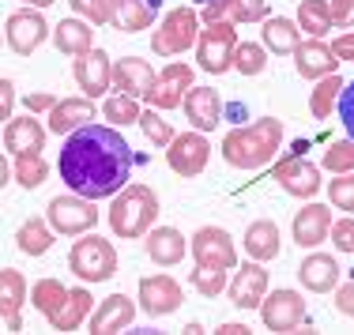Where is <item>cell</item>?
<instances>
[{
	"instance_id": "6da1fadb",
	"label": "cell",
	"mask_w": 354,
	"mask_h": 335,
	"mask_svg": "<svg viewBox=\"0 0 354 335\" xmlns=\"http://www.w3.org/2000/svg\"><path fill=\"white\" fill-rule=\"evenodd\" d=\"M132 173V151L121 132L106 124H83L61 147V178L72 192L87 200H106L121 192Z\"/></svg>"
},
{
	"instance_id": "7a4b0ae2",
	"label": "cell",
	"mask_w": 354,
	"mask_h": 335,
	"mask_svg": "<svg viewBox=\"0 0 354 335\" xmlns=\"http://www.w3.org/2000/svg\"><path fill=\"white\" fill-rule=\"evenodd\" d=\"M283 144V124L275 117H260L249 128H234L223 140V158L234 170H260L264 162H272L275 151Z\"/></svg>"
},
{
	"instance_id": "3957f363",
	"label": "cell",
	"mask_w": 354,
	"mask_h": 335,
	"mask_svg": "<svg viewBox=\"0 0 354 335\" xmlns=\"http://www.w3.org/2000/svg\"><path fill=\"white\" fill-rule=\"evenodd\" d=\"M158 219V200L147 185H124L109 204V226L117 238H140Z\"/></svg>"
},
{
	"instance_id": "277c9868",
	"label": "cell",
	"mask_w": 354,
	"mask_h": 335,
	"mask_svg": "<svg viewBox=\"0 0 354 335\" xmlns=\"http://www.w3.org/2000/svg\"><path fill=\"white\" fill-rule=\"evenodd\" d=\"M68 267L83 283H106L117 275V249L109 245V238H83L72 245Z\"/></svg>"
},
{
	"instance_id": "5b68a950",
	"label": "cell",
	"mask_w": 354,
	"mask_h": 335,
	"mask_svg": "<svg viewBox=\"0 0 354 335\" xmlns=\"http://www.w3.org/2000/svg\"><path fill=\"white\" fill-rule=\"evenodd\" d=\"M234 49H238V30H234V23H226V19L207 23V30H200L196 61L204 72L223 75V72H230V64H234Z\"/></svg>"
},
{
	"instance_id": "8992f818",
	"label": "cell",
	"mask_w": 354,
	"mask_h": 335,
	"mask_svg": "<svg viewBox=\"0 0 354 335\" xmlns=\"http://www.w3.org/2000/svg\"><path fill=\"white\" fill-rule=\"evenodd\" d=\"M196 30H200L196 12H192V8H174V12L162 19V27L151 35V49L162 53V57H177L196 41Z\"/></svg>"
},
{
	"instance_id": "52a82bcc",
	"label": "cell",
	"mask_w": 354,
	"mask_h": 335,
	"mask_svg": "<svg viewBox=\"0 0 354 335\" xmlns=\"http://www.w3.org/2000/svg\"><path fill=\"white\" fill-rule=\"evenodd\" d=\"M46 219H49V226H53L57 233L75 238V233L91 230V226L98 222V211L91 207L87 196H80V192H75V196H57V200H49Z\"/></svg>"
},
{
	"instance_id": "ba28073f",
	"label": "cell",
	"mask_w": 354,
	"mask_h": 335,
	"mask_svg": "<svg viewBox=\"0 0 354 335\" xmlns=\"http://www.w3.org/2000/svg\"><path fill=\"white\" fill-rule=\"evenodd\" d=\"M260 320H264L268 332H298L306 324V301L290 287L272 290L264 298V305H260Z\"/></svg>"
},
{
	"instance_id": "9c48e42d",
	"label": "cell",
	"mask_w": 354,
	"mask_h": 335,
	"mask_svg": "<svg viewBox=\"0 0 354 335\" xmlns=\"http://www.w3.org/2000/svg\"><path fill=\"white\" fill-rule=\"evenodd\" d=\"M192 256H196L200 267H218V271H230L238 264V253H234V238L218 226H204L192 238Z\"/></svg>"
},
{
	"instance_id": "30bf717a",
	"label": "cell",
	"mask_w": 354,
	"mask_h": 335,
	"mask_svg": "<svg viewBox=\"0 0 354 335\" xmlns=\"http://www.w3.org/2000/svg\"><path fill=\"white\" fill-rule=\"evenodd\" d=\"M207 155H212V147H207V140L200 136V132H181V136L170 140L166 162H170V170L181 173V178H196V173H204Z\"/></svg>"
},
{
	"instance_id": "8fae6325",
	"label": "cell",
	"mask_w": 354,
	"mask_h": 335,
	"mask_svg": "<svg viewBox=\"0 0 354 335\" xmlns=\"http://www.w3.org/2000/svg\"><path fill=\"white\" fill-rule=\"evenodd\" d=\"M181 283L170 279V275H147L140 279V309L147 316H166V313H177L181 309Z\"/></svg>"
},
{
	"instance_id": "7c38bea8",
	"label": "cell",
	"mask_w": 354,
	"mask_h": 335,
	"mask_svg": "<svg viewBox=\"0 0 354 335\" xmlns=\"http://www.w3.org/2000/svg\"><path fill=\"white\" fill-rule=\"evenodd\" d=\"M8 46L15 49L19 57H30L35 49L41 46V41L49 38V23L41 19V12L38 8H27V12H15V15H8Z\"/></svg>"
},
{
	"instance_id": "4fadbf2b",
	"label": "cell",
	"mask_w": 354,
	"mask_h": 335,
	"mask_svg": "<svg viewBox=\"0 0 354 335\" xmlns=\"http://www.w3.org/2000/svg\"><path fill=\"white\" fill-rule=\"evenodd\" d=\"M72 75H75V83H80V90L87 98L106 95L109 79H113L109 53H102V49H87V53H80V57H75V64H72Z\"/></svg>"
},
{
	"instance_id": "5bb4252c",
	"label": "cell",
	"mask_w": 354,
	"mask_h": 335,
	"mask_svg": "<svg viewBox=\"0 0 354 335\" xmlns=\"http://www.w3.org/2000/svg\"><path fill=\"white\" fill-rule=\"evenodd\" d=\"M192 90V68L189 64H166L162 75L155 79V90L147 95V102L155 110H174V106H185V95Z\"/></svg>"
},
{
	"instance_id": "9a60e30c",
	"label": "cell",
	"mask_w": 354,
	"mask_h": 335,
	"mask_svg": "<svg viewBox=\"0 0 354 335\" xmlns=\"http://www.w3.org/2000/svg\"><path fill=\"white\" fill-rule=\"evenodd\" d=\"M106 23H113L124 35H136V30H147L155 23V4L147 0H98Z\"/></svg>"
},
{
	"instance_id": "2e32d148",
	"label": "cell",
	"mask_w": 354,
	"mask_h": 335,
	"mask_svg": "<svg viewBox=\"0 0 354 335\" xmlns=\"http://www.w3.org/2000/svg\"><path fill=\"white\" fill-rule=\"evenodd\" d=\"M294 68L306 79H324V75L339 72V57H335V49L324 38H309L294 49Z\"/></svg>"
},
{
	"instance_id": "e0dca14e",
	"label": "cell",
	"mask_w": 354,
	"mask_h": 335,
	"mask_svg": "<svg viewBox=\"0 0 354 335\" xmlns=\"http://www.w3.org/2000/svg\"><path fill=\"white\" fill-rule=\"evenodd\" d=\"M264 298H268V271L260 267V260L241 264L234 283H230V301L238 309H260Z\"/></svg>"
},
{
	"instance_id": "ac0fdd59",
	"label": "cell",
	"mask_w": 354,
	"mask_h": 335,
	"mask_svg": "<svg viewBox=\"0 0 354 335\" xmlns=\"http://www.w3.org/2000/svg\"><path fill=\"white\" fill-rule=\"evenodd\" d=\"M46 147V128L35 121V117H12L4 124V151L12 158L19 155H41Z\"/></svg>"
},
{
	"instance_id": "d6986e66",
	"label": "cell",
	"mask_w": 354,
	"mask_h": 335,
	"mask_svg": "<svg viewBox=\"0 0 354 335\" xmlns=\"http://www.w3.org/2000/svg\"><path fill=\"white\" fill-rule=\"evenodd\" d=\"M23 301H27L23 271H15V267H0V316H4V332H19L23 328V316H19Z\"/></svg>"
},
{
	"instance_id": "ffe728a7",
	"label": "cell",
	"mask_w": 354,
	"mask_h": 335,
	"mask_svg": "<svg viewBox=\"0 0 354 335\" xmlns=\"http://www.w3.org/2000/svg\"><path fill=\"white\" fill-rule=\"evenodd\" d=\"M155 79L158 75L151 72V64L140 61V57H124V61L113 64V83H117V90H124L129 98H147L151 90H155Z\"/></svg>"
},
{
	"instance_id": "44dd1931",
	"label": "cell",
	"mask_w": 354,
	"mask_h": 335,
	"mask_svg": "<svg viewBox=\"0 0 354 335\" xmlns=\"http://www.w3.org/2000/svg\"><path fill=\"white\" fill-rule=\"evenodd\" d=\"M275 181H279L290 196H301V200H309L320 192V170L313 162H306V158H286L279 170H275Z\"/></svg>"
},
{
	"instance_id": "7402d4cb",
	"label": "cell",
	"mask_w": 354,
	"mask_h": 335,
	"mask_svg": "<svg viewBox=\"0 0 354 335\" xmlns=\"http://www.w3.org/2000/svg\"><path fill=\"white\" fill-rule=\"evenodd\" d=\"M185 117L192 121L196 132H212L218 128V117H223V102H218L215 87H192L185 95Z\"/></svg>"
},
{
	"instance_id": "603a6c76",
	"label": "cell",
	"mask_w": 354,
	"mask_h": 335,
	"mask_svg": "<svg viewBox=\"0 0 354 335\" xmlns=\"http://www.w3.org/2000/svg\"><path fill=\"white\" fill-rule=\"evenodd\" d=\"M332 233V211L324 204H306L298 215H294V241L301 249H313Z\"/></svg>"
},
{
	"instance_id": "cb8c5ba5",
	"label": "cell",
	"mask_w": 354,
	"mask_h": 335,
	"mask_svg": "<svg viewBox=\"0 0 354 335\" xmlns=\"http://www.w3.org/2000/svg\"><path fill=\"white\" fill-rule=\"evenodd\" d=\"M132 320H136V301L124 298V294H113V298H106L102 305L91 313V332H95V335H109V332L129 328Z\"/></svg>"
},
{
	"instance_id": "d4e9b609",
	"label": "cell",
	"mask_w": 354,
	"mask_h": 335,
	"mask_svg": "<svg viewBox=\"0 0 354 335\" xmlns=\"http://www.w3.org/2000/svg\"><path fill=\"white\" fill-rule=\"evenodd\" d=\"M95 98H64V102H57L53 110H49V132H75V128H83V124H91L95 121Z\"/></svg>"
},
{
	"instance_id": "484cf974",
	"label": "cell",
	"mask_w": 354,
	"mask_h": 335,
	"mask_svg": "<svg viewBox=\"0 0 354 335\" xmlns=\"http://www.w3.org/2000/svg\"><path fill=\"white\" fill-rule=\"evenodd\" d=\"M298 275H301V287L313 290V294H328V290L339 287V264H335V256H328V253L306 256L301 267H298Z\"/></svg>"
},
{
	"instance_id": "4316f807",
	"label": "cell",
	"mask_w": 354,
	"mask_h": 335,
	"mask_svg": "<svg viewBox=\"0 0 354 335\" xmlns=\"http://www.w3.org/2000/svg\"><path fill=\"white\" fill-rule=\"evenodd\" d=\"M53 46L68 57H80V53H87V49H95V30H91V23L83 19V15H68V19L57 23Z\"/></svg>"
},
{
	"instance_id": "83f0119b",
	"label": "cell",
	"mask_w": 354,
	"mask_h": 335,
	"mask_svg": "<svg viewBox=\"0 0 354 335\" xmlns=\"http://www.w3.org/2000/svg\"><path fill=\"white\" fill-rule=\"evenodd\" d=\"M147 256H151L158 267L181 264V256H185V238H181V230H174V226H158V230H151V238H147Z\"/></svg>"
},
{
	"instance_id": "f1b7e54d",
	"label": "cell",
	"mask_w": 354,
	"mask_h": 335,
	"mask_svg": "<svg viewBox=\"0 0 354 335\" xmlns=\"http://www.w3.org/2000/svg\"><path fill=\"white\" fill-rule=\"evenodd\" d=\"M245 253L252 256V260H260V264L275 260V256H279V226H275L272 219L252 222L245 230Z\"/></svg>"
},
{
	"instance_id": "f546056e",
	"label": "cell",
	"mask_w": 354,
	"mask_h": 335,
	"mask_svg": "<svg viewBox=\"0 0 354 335\" xmlns=\"http://www.w3.org/2000/svg\"><path fill=\"white\" fill-rule=\"evenodd\" d=\"M264 46L272 49V53H294V49L301 46V27H294L290 19H283V15H272V19L264 23Z\"/></svg>"
},
{
	"instance_id": "4dcf8cb0",
	"label": "cell",
	"mask_w": 354,
	"mask_h": 335,
	"mask_svg": "<svg viewBox=\"0 0 354 335\" xmlns=\"http://www.w3.org/2000/svg\"><path fill=\"white\" fill-rule=\"evenodd\" d=\"M298 27L306 30L309 38H324L328 30L335 27V19H332V0H301V8H298Z\"/></svg>"
},
{
	"instance_id": "1f68e13d",
	"label": "cell",
	"mask_w": 354,
	"mask_h": 335,
	"mask_svg": "<svg viewBox=\"0 0 354 335\" xmlns=\"http://www.w3.org/2000/svg\"><path fill=\"white\" fill-rule=\"evenodd\" d=\"M53 226H49V219H41V215H35V219H27L15 230V245L23 249L27 256H41L49 253V245H53Z\"/></svg>"
},
{
	"instance_id": "d6a6232c",
	"label": "cell",
	"mask_w": 354,
	"mask_h": 335,
	"mask_svg": "<svg viewBox=\"0 0 354 335\" xmlns=\"http://www.w3.org/2000/svg\"><path fill=\"white\" fill-rule=\"evenodd\" d=\"M91 309H95V298H91L87 290L75 287V290H68V301H64V309H61V313H57L49 324H53L57 332H75V328H80V324L91 316Z\"/></svg>"
},
{
	"instance_id": "836d02e7",
	"label": "cell",
	"mask_w": 354,
	"mask_h": 335,
	"mask_svg": "<svg viewBox=\"0 0 354 335\" xmlns=\"http://www.w3.org/2000/svg\"><path fill=\"white\" fill-rule=\"evenodd\" d=\"M30 301H35V309L46 316V320H53V316L64 309V301H68V290H64L57 279H41V283H35V290H30Z\"/></svg>"
},
{
	"instance_id": "e575fe53",
	"label": "cell",
	"mask_w": 354,
	"mask_h": 335,
	"mask_svg": "<svg viewBox=\"0 0 354 335\" xmlns=\"http://www.w3.org/2000/svg\"><path fill=\"white\" fill-rule=\"evenodd\" d=\"M339 95H343L339 75H324V79H317V90H313V98H309V113H313L317 121H324V117L332 113V106H335Z\"/></svg>"
},
{
	"instance_id": "d590c367",
	"label": "cell",
	"mask_w": 354,
	"mask_h": 335,
	"mask_svg": "<svg viewBox=\"0 0 354 335\" xmlns=\"http://www.w3.org/2000/svg\"><path fill=\"white\" fill-rule=\"evenodd\" d=\"M264 64H268V49L260 41H238V49H234V68L241 75H260Z\"/></svg>"
},
{
	"instance_id": "8d00e7d4",
	"label": "cell",
	"mask_w": 354,
	"mask_h": 335,
	"mask_svg": "<svg viewBox=\"0 0 354 335\" xmlns=\"http://www.w3.org/2000/svg\"><path fill=\"white\" fill-rule=\"evenodd\" d=\"M46 178H49V166L41 155H19L15 158V181H19L23 189H38Z\"/></svg>"
},
{
	"instance_id": "74e56055",
	"label": "cell",
	"mask_w": 354,
	"mask_h": 335,
	"mask_svg": "<svg viewBox=\"0 0 354 335\" xmlns=\"http://www.w3.org/2000/svg\"><path fill=\"white\" fill-rule=\"evenodd\" d=\"M324 170H332V173H351L354 170V140H335L332 147L324 151Z\"/></svg>"
},
{
	"instance_id": "f35d334b",
	"label": "cell",
	"mask_w": 354,
	"mask_h": 335,
	"mask_svg": "<svg viewBox=\"0 0 354 335\" xmlns=\"http://www.w3.org/2000/svg\"><path fill=\"white\" fill-rule=\"evenodd\" d=\"M230 23H260L268 15V0H226Z\"/></svg>"
},
{
	"instance_id": "ab89813d",
	"label": "cell",
	"mask_w": 354,
	"mask_h": 335,
	"mask_svg": "<svg viewBox=\"0 0 354 335\" xmlns=\"http://www.w3.org/2000/svg\"><path fill=\"white\" fill-rule=\"evenodd\" d=\"M328 200H332V207L354 215V173H339L335 181H328Z\"/></svg>"
},
{
	"instance_id": "60d3db41",
	"label": "cell",
	"mask_w": 354,
	"mask_h": 335,
	"mask_svg": "<svg viewBox=\"0 0 354 335\" xmlns=\"http://www.w3.org/2000/svg\"><path fill=\"white\" fill-rule=\"evenodd\" d=\"M140 102L136 98H129V95H117V98H109L106 102V117L109 121H117V124H136L140 121Z\"/></svg>"
},
{
	"instance_id": "b9f144b4",
	"label": "cell",
	"mask_w": 354,
	"mask_h": 335,
	"mask_svg": "<svg viewBox=\"0 0 354 335\" xmlns=\"http://www.w3.org/2000/svg\"><path fill=\"white\" fill-rule=\"evenodd\" d=\"M136 124H140V128H143V136H147L151 144H158V147H166V144H170V140H174L170 124H166V121H162V117H158L155 110H143Z\"/></svg>"
},
{
	"instance_id": "7bdbcfd3",
	"label": "cell",
	"mask_w": 354,
	"mask_h": 335,
	"mask_svg": "<svg viewBox=\"0 0 354 335\" xmlns=\"http://www.w3.org/2000/svg\"><path fill=\"white\" fill-rule=\"evenodd\" d=\"M192 287H196L200 294L215 298V294H223V287H226V271H218V267H200V264H196V271H192Z\"/></svg>"
},
{
	"instance_id": "ee69618b",
	"label": "cell",
	"mask_w": 354,
	"mask_h": 335,
	"mask_svg": "<svg viewBox=\"0 0 354 335\" xmlns=\"http://www.w3.org/2000/svg\"><path fill=\"white\" fill-rule=\"evenodd\" d=\"M332 241H335L339 253H354V219L332 222Z\"/></svg>"
},
{
	"instance_id": "f6af8a7d",
	"label": "cell",
	"mask_w": 354,
	"mask_h": 335,
	"mask_svg": "<svg viewBox=\"0 0 354 335\" xmlns=\"http://www.w3.org/2000/svg\"><path fill=\"white\" fill-rule=\"evenodd\" d=\"M339 121H343V128H347L351 140H354V83L343 87V95H339Z\"/></svg>"
},
{
	"instance_id": "bcb514c9",
	"label": "cell",
	"mask_w": 354,
	"mask_h": 335,
	"mask_svg": "<svg viewBox=\"0 0 354 335\" xmlns=\"http://www.w3.org/2000/svg\"><path fill=\"white\" fill-rule=\"evenodd\" d=\"M68 4H72V12L83 15L87 23H98V27L106 23V15H102V8H98V0H68Z\"/></svg>"
},
{
	"instance_id": "7dc6e473",
	"label": "cell",
	"mask_w": 354,
	"mask_h": 335,
	"mask_svg": "<svg viewBox=\"0 0 354 335\" xmlns=\"http://www.w3.org/2000/svg\"><path fill=\"white\" fill-rule=\"evenodd\" d=\"M332 19L335 27H354V0H332Z\"/></svg>"
},
{
	"instance_id": "c3c4849f",
	"label": "cell",
	"mask_w": 354,
	"mask_h": 335,
	"mask_svg": "<svg viewBox=\"0 0 354 335\" xmlns=\"http://www.w3.org/2000/svg\"><path fill=\"white\" fill-rule=\"evenodd\" d=\"M335 309H339L343 316H351V320H354V283H347V287L335 290Z\"/></svg>"
},
{
	"instance_id": "681fc988",
	"label": "cell",
	"mask_w": 354,
	"mask_h": 335,
	"mask_svg": "<svg viewBox=\"0 0 354 335\" xmlns=\"http://www.w3.org/2000/svg\"><path fill=\"white\" fill-rule=\"evenodd\" d=\"M332 49H335V57H339V61H354V30H347V35L335 38Z\"/></svg>"
},
{
	"instance_id": "f907efd6",
	"label": "cell",
	"mask_w": 354,
	"mask_h": 335,
	"mask_svg": "<svg viewBox=\"0 0 354 335\" xmlns=\"http://www.w3.org/2000/svg\"><path fill=\"white\" fill-rule=\"evenodd\" d=\"M0 98H4V121H12V102H15V83L0 79Z\"/></svg>"
},
{
	"instance_id": "816d5d0a",
	"label": "cell",
	"mask_w": 354,
	"mask_h": 335,
	"mask_svg": "<svg viewBox=\"0 0 354 335\" xmlns=\"http://www.w3.org/2000/svg\"><path fill=\"white\" fill-rule=\"evenodd\" d=\"M27 106H30V110H53V95H30L27 98Z\"/></svg>"
},
{
	"instance_id": "f5cc1de1",
	"label": "cell",
	"mask_w": 354,
	"mask_h": 335,
	"mask_svg": "<svg viewBox=\"0 0 354 335\" xmlns=\"http://www.w3.org/2000/svg\"><path fill=\"white\" fill-rule=\"evenodd\" d=\"M218 332H223V335H249V328H245V324H223Z\"/></svg>"
},
{
	"instance_id": "db71d44e",
	"label": "cell",
	"mask_w": 354,
	"mask_h": 335,
	"mask_svg": "<svg viewBox=\"0 0 354 335\" xmlns=\"http://www.w3.org/2000/svg\"><path fill=\"white\" fill-rule=\"evenodd\" d=\"M27 4H35V8H49L53 0H27Z\"/></svg>"
},
{
	"instance_id": "11a10c76",
	"label": "cell",
	"mask_w": 354,
	"mask_h": 335,
	"mask_svg": "<svg viewBox=\"0 0 354 335\" xmlns=\"http://www.w3.org/2000/svg\"><path fill=\"white\" fill-rule=\"evenodd\" d=\"M147 4H155V8H158V0H147Z\"/></svg>"
},
{
	"instance_id": "9f6ffc18",
	"label": "cell",
	"mask_w": 354,
	"mask_h": 335,
	"mask_svg": "<svg viewBox=\"0 0 354 335\" xmlns=\"http://www.w3.org/2000/svg\"><path fill=\"white\" fill-rule=\"evenodd\" d=\"M204 4H212V0H204Z\"/></svg>"
}]
</instances>
